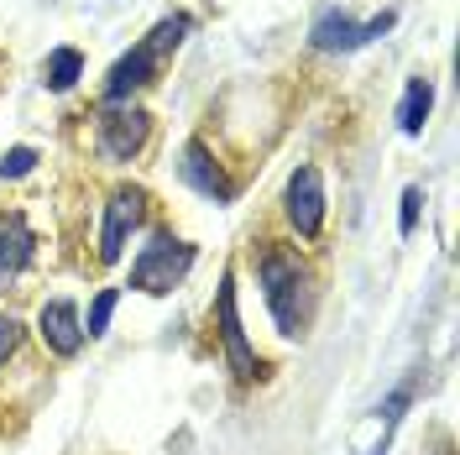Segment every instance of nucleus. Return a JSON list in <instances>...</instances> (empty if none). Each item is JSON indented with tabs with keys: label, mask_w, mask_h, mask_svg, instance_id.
<instances>
[{
	"label": "nucleus",
	"mask_w": 460,
	"mask_h": 455,
	"mask_svg": "<svg viewBox=\"0 0 460 455\" xmlns=\"http://www.w3.org/2000/svg\"><path fill=\"white\" fill-rule=\"evenodd\" d=\"M429 111H434V79L413 74L408 89H402V105H398V131H402V137H419V131H424V120H429Z\"/></svg>",
	"instance_id": "obj_12"
},
{
	"label": "nucleus",
	"mask_w": 460,
	"mask_h": 455,
	"mask_svg": "<svg viewBox=\"0 0 460 455\" xmlns=\"http://www.w3.org/2000/svg\"><path fill=\"white\" fill-rule=\"evenodd\" d=\"M413 393H419V371H413V377H402L398 388L387 393V403H382V445H376V455H382L387 445H393V429L402 424V408L413 403Z\"/></svg>",
	"instance_id": "obj_14"
},
{
	"label": "nucleus",
	"mask_w": 460,
	"mask_h": 455,
	"mask_svg": "<svg viewBox=\"0 0 460 455\" xmlns=\"http://www.w3.org/2000/svg\"><path fill=\"white\" fill-rule=\"evenodd\" d=\"M115 304H120V288H100V293H94L89 319H84V341H100V335H105V325H111Z\"/></svg>",
	"instance_id": "obj_15"
},
{
	"label": "nucleus",
	"mask_w": 460,
	"mask_h": 455,
	"mask_svg": "<svg viewBox=\"0 0 460 455\" xmlns=\"http://www.w3.org/2000/svg\"><path fill=\"white\" fill-rule=\"evenodd\" d=\"M37 335L48 341L53 356H79L84 351V319H79V304L74 299H48L42 309H37Z\"/></svg>",
	"instance_id": "obj_9"
},
{
	"label": "nucleus",
	"mask_w": 460,
	"mask_h": 455,
	"mask_svg": "<svg viewBox=\"0 0 460 455\" xmlns=\"http://www.w3.org/2000/svg\"><path fill=\"white\" fill-rule=\"evenodd\" d=\"M146 189H137V183H120L111 200H105V226H100V262L111 267V262H120L126 256V241H131V230H142L146 220Z\"/></svg>",
	"instance_id": "obj_6"
},
{
	"label": "nucleus",
	"mask_w": 460,
	"mask_h": 455,
	"mask_svg": "<svg viewBox=\"0 0 460 455\" xmlns=\"http://www.w3.org/2000/svg\"><path fill=\"white\" fill-rule=\"evenodd\" d=\"M22 351V319H11V314H0V367L11 361Z\"/></svg>",
	"instance_id": "obj_18"
},
{
	"label": "nucleus",
	"mask_w": 460,
	"mask_h": 455,
	"mask_svg": "<svg viewBox=\"0 0 460 455\" xmlns=\"http://www.w3.org/2000/svg\"><path fill=\"white\" fill-rule=\"evenodd\" d=\"M419 210H424V189H419V183H408V189H402V210H398V236H402V241L419 230Z\"/></svg>",
	"instance_id": "obj_16"
},
{
	"label": "nucleus",
	"mask_w": 460,
	"mask_h": 455,
	"mask_svg": "<svg viewBox=\"0 0 460 455\" xmlns=\"http://www.w3.org/2000/svg\"><path fill=\"white\" fill-rule=\"evenodd\" d=\"M79 79H84V53L79 48H53V53L42 58V85L53 89V94H68Z\"/></svg>",
	"instance_id": "obj_13"
},
{
	"label": "nucleus",
	"mask_w": 460,
	"mask_h": 455,
	"mask_svg": "<svg viewBox=\"0 0 460 455\" xmlns=\"http://www.w3.org/2000/svg\"><path fill=\"white\" fill-rule=\"evenodd\" d=\"M146 137H152V115L142 105H105L94 120V147L111 163H131L146 147Z\"/></svg>",
	"instance_id": "obj_5"
},
{
	"label": "nucleus",
	"mask_w": 460,
	"mask_h": 455,
	"mask_svg": "<svg viewBox=\"0 0 460 455\" xmlns=\"http://www.w3.org/2000/svg\"><path fill=\"white\" fill-rule=\"evenodd\" d=\"M215 325H220V345H226L230 371H235L241 382L261 377L267 361H261L257 351H252V341H246V325H241V309H235V272H226L220 288H215Z\"/></svg>",
	"instance_id": "obj_4"
},
{
	"label": "nucleus",
	"mask_w": 460,
	"mask_h": 455,
	"mask_svg": "<svg viewBox=\"0 0 460 455\" xmlns=\"http://www.w3.org/2000/svg\"><path fill=\"white\" fill-rule=\"evenodd\" d=\"M283 215H288V226L298 230L304 241H314L319 230H324V178H319L314 163H298V168L288 173Z\"/></svg>",
	"instance_id": "obj_7"
},
{
	"label": "nucleus",
	"mask_w": 460,
	"mask_h": 455,
	"mask_svg": "<svg viewBox=\"0 0 460 455\" xmlns=\"http://www.w3.org/2000/svg\"><path fill=\"white\" fill-rule=\"evenodd\" d=\"M309 48L319 53H356L361 48V22L341 11V5H324L314 16V27H309Z\"/></svg>",
	"instance_id": "obj_11"
},
{
	"label": "nucleus",
	"mask_w": 460,
	"mask_h": 455,
	"mask_svg": "<svg viewBox=\"0 0 460 455\" xmlns=\"http://www.w3.org/2000/svg\"><path fill=\"white\" fill-rule=\"evenodd\" d=\"M257 278H261V299L278 319V335L288 341H304L309 335V319H314V272L298 262V252H288L278 241H261L257 252Z\"/></svg>",
	"instance_id": "obj_1"
},
{
	"label": "nucleus",
	"mask_w": 460,
	"mask_h": 455,
	"mask_svg": "<svg viewBox=\"0 0 460 455\" xmlns=\"http://www.w3.org/2000/svg\"><path fill=\"white\" fill-rule=\"evenodd\" d=\"M31 168H37V147H11L0 157V178H27Z\"/></svg>",
	"instance_id": "obj_17"
},
{
	"label": "nucleus",
	"mask_w": 460,
	"mask_h": 455,
	"mask_svg": "<svg viewBox=\"0 0 460 455\" xmlns=\"http://www.w3.org/2000/svg\"><path fill=\"white\" fill-rule=\"evenodd\" d=\"M194 27L183 11L178 16H163L157 27L146 31V42H137L131 53H120L111 63V74H105V105H126L137 89L152 85V74H157V63H163V53H172L178 42H183V31Z\"/></svg>",
	"instance_id": "obj_2"
},
{
	"label": "nucleus",
	"mask_w": 460,
	"mask_h": 455,
	"mask_svg": "<svg viewBox=\"0 0 460 455\" xmlns=\"http://www.w3.org/2000/svg\"><path fill=\"white\" fill-rule=\"evenodd\" d=\"M178 178H183L194 194H204V200H215V204H230L241 194L226 178V168L215 163V152H209L204 137H189V142H183V152H178Z\"/></svg>",
	"instance_id": "obj_8"
},
{
	"label": "nucleus",
	"mask_w": 460,
	"mask_h": 455,
	"mask_svg": "<svg viewBox=\"0 0 460 455\" xmlns=\"http://www.w3.org/2000/svg\"><path fill=\"white\" fill-rule=\"evenodd\" d=\"M194 262H199V246L194 241H178L172 230H157V236H146V246L131 262V288L163 299V293H172V288L194 272Z\"/></svg>",
	"instance_id": "obj_3"
},
{
	"label": "nucleus",
	"mask_w": 460,
	"mask_h": 455,
	"mask_svg": "<svg viewBox=\"0 0 460 455\" xmlns=\"http://www.w3.org/2000/svg\"><path fill=\"white\" fill-rule=\"evenodd\" d=\"M31 256H37V230L27 226L22 210H5V215H0V288L16 283V278L27 272Z\"/></svg>",
	"instance_id": "obj_10"
}]
</instances>
